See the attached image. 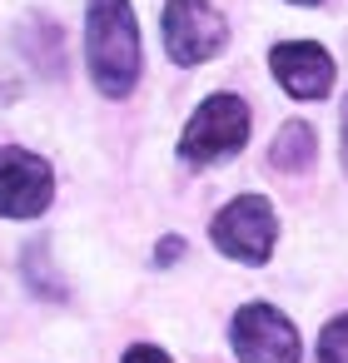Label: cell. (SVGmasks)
Wrapping results in <instances>:
<instances>
[{
	"label": "cell",
	"instance_id": "obj_14",
	"mask_svg": "<svg viewBox=\"0 0 348 363\" xmlns=\"http://www.w3.org/2000/svg\"><path fill=\"white\" fill-rule=\"evenodd\" d=\"M293 6H318V0H293Z\"/></svg>",
	"mask_w": 348,
	"mask_h": 363
},
{
	"label": "cell",
	"instance_id": "obj_1",
	"mask_svg": "<svg viewBox=\"0 0 348 363\" xmlns=\"http://www.w3.org/2000/svg\"><path fill=\"white\" fill-rule=\"evenodd\" d=\"M85 60L100 95L125 100L140 80V26L130 0H90L85 16Z\"/></svg>",
	"mask_w": 348,
	"mask_h": 363
},
{
	"label": "cell",
	"instance_id": "obj_11",
	"mask_svg": "<svg viewBox=\"0 0 348 363\" xmlns=\"http://www.w3.org/2000/svg\"><path fill=\"white\" fill-rule=\"evenodd\" d=\"M125 363H169V353L155 348V343H135V348L125 353Z\"/></svg>",
	"mask_w": 348,
	"mask_h": 363
},
{
	"label": "cell",
	"instance_id": "obj_2",
	"mask_svg": "<svg viewBox=\"0 0 348 363\" xmlns=\"http://www.w3.org/2000/svg\"><path fill=\"white\" fill-rule=\"evenodd\" d=\"M244 140H249V105H244L239 95H209V100L194 110V120L184 125L179 155H184L189 164H214V160H224V155H239Z\"/></svg>",
	"mask_w": 348,
	"mask_h": 363
},
{
	"label": "cell",
	"instance_id": "obj_7",
	"mask_svg": "<svg viewBox=\"0 0 348 363\" xmlns=\"http://www.w3.org/2000/svg\"><path fill=\"white\" fill-rule=\"evenodd\" d=\"M269 70L274 80L293 95V100H323L333 90V60L323 45H308V40H284L269 50Z\"/></svg>",
	"mask_w": 348,
	"mask_h": 363
},
{
	"label": "cell",
	"instance_id": "obj_4",
	"mask_svg": "<svg viewBox=\"0 0 348 363\" xmlns=\"http://www.w3.org/2000/svg\"><path fill=\"white\" fill-rule=\"evenodd\" d=\"M229 45V26L209 0H169L164 6V50L179 65H204Z\"/></svg>",
	"mask_w": 348,
	"mask_h": 363
},
{
	"label": "cell",
	"instance_id": "obj_3",
	"mask_svg": "<svg viewBox=\"0 0 348 363\" xmlns=\"http://www.w3.org/2000/svg\"><path fill=\"white\" fill-rule=\"evenodd\" d=\"M214 249L229 254L234 264H269L274 239H279V219L274 204L264 194H239L214 214Z\"/></svg>",
	"mask_w": 348,
	"mask_h": 363
},
{
	"label": "cell",
	"instance_id": "obj_5",
	"mask_svg": "<svg viewBox=\"0 0 348 363\" xmlns=\"http://www.w3.org/2000/svg\"><path fill=\"white\" fill-rule=\"evenodd\" d=\"M229 338L244 363H298L303 358L298 328L274 303H244L229 323Z\"/></svg>",
	"mask_w": 348,
	"mask_h": 363
},
{
	"label": "cell",
	"instance_id": "obj_12",
	"mask_svg": "<svg viewBox=\"0 0 348 363\" xmlns=\"http://www.w3.org/2000/svg\"><path fill=\"white\" fill-rule=\"evenodd\" d=\"M179 254H184V239H164V244L155 249V259H159V264H169V259H179Z\"/></svg>",
	"mask_w": 348,
	"mask_h": 363
},
{
	"label": "cell",
	"instance_id": "obj_10",
	"mask_svg": "<svg viewBox=\"0 0 348 363\" xmlns=\"http://www.w3.org/2000/svg\"><path fill=\"white\" fill-rule=\"evenodd\" d=\"M318 358H323V363H348V313H338V318L318 333Z\"/></svg>",
	"mask_w": 348,
	"mask_h": 363
},
{
	"label": "cell",
	"instance_id": "obj_13",
	"mask_svg": "<svg viewBox=\"0 0 348 363\" xmlns=\"http://www.w3.org/2000/svg\"><path fill=\"white\" fill-rule=\"evenodd\" d=\"M343 164H348V115H343Z\"/></svg>",
	"mask_w": 348,
	"mask_h": 363
},
{
	"label": "cell",
	"instance_id": "obj_8",
	"mask_svg": "<svg viewBox=\"0 0 348 363\" xmlns=\"http://www.w3.org/2000/svg\"><path fill=\"white\" fill-rule=\"evenodd\" d=\"M269 164H274L279 174H303V169L313 164V130H308L303 120H288V125L279 130V140L269 145Z\"/></svg>",
	"mask_w": 348,
	"mask_h": 363
},
{
	"label": "cell",
	"instance_id": "obj_9",
	"mask_svg": "<svg viewBox=\"0 0 348 363\" xmlns=\"http://www.w3.org/2000/svg\"><path fill=\"white\" fill-rule=\"evenodd\" d=\"M26 55H30V65H40V75H60V65H65L60 26L45 21V16H35V21L26 26Z\"/></svg>",
	"mask_w": 348,
	"mask_h": 363
},
{
	"label": "cell",
	"instance_id": "obj_6",
	"mask_svg": "<svg viewBox=\"0 0 348 363\" xmlns=\"http://www.w3.org/2000/svg\"><path fill=\"white\" fill-rule=\"evenodd\" d=\"M50 194H55V174L40 155L21 150V145L0 150V214L6 219H35V214H45Z\"/></svg>",
	"mask_w": 348,
	"mask_h": 363
}]
</instances>
